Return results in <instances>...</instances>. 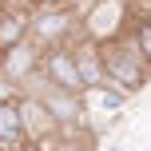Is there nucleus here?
I'll list each match as a JSON object with an SVG mask.
<instances>
[{
	"label": "nucleus",
	"instance_id": "nucleus-1",
	"mask_svg": "<svg viewBox=\"0 0 151 151\" xmlns=\"http://www.w3.org/2000/svg\"><path fill=\"white\" fill-rule=\"evenodd\" d=\"M104 48V72H107V83H115L119 91H127V96H139V91L151 83V64L139 56L135 40L123 32V36L107 40Z\"/></svg>",
	"mask_w": 151,
	"mask_h": 151
},
{
	"label": "nucleus",
	"instance_id": "nucleus-2",
	"mask_svg": "<svg viewBox=\"0 0 151 151\" xmlns=\"http://www.w3.org/2000/svg\"><path fill=\"white\" fill-rule=\"evenodd\" d=\"M76 28H80V16L72 8H32V28H28V40L44 52V48H60V44H72Z\"/></svg>",
	"mask_w": 151,
	"mask_h": 151
},
{
	"label": "nucleus",
	"instance_id": "nucleus-3",
	"mask_svg": "<svg viewBox=\"0 0 151 151\" xmlns=\"http://www.w3.org/2000/svg\"><path fill=\"white\" fill-rule=\"evenodd\" d=\"M127 20H131V8L123 0H96L80 16V32L88 40H96V44H107V40L127 32Z\"/></svg>",
	"mask_w": 151,
	"mask_h": 151
},
{
	"label": "nucleus",
	"instance_id": "nucleus-4",
	"mask_svg": "<svg viewBox=\"0 0 151 151\" xmlns=\"http://www.w3.org/2000/svg\"><path fill=\"white\" fill-rule=\"evenodd\" d=\"M40 76H44V83H52V88L83 91V80H80V68H76V52H72V44L44 48V56H40Z\"/></svg>",
	"mask_w": 151,
	"mask_h": 151
},
{
	"label": "nucleus",
	"instance_id": "nucleus-5",
	"mask_svg": "<svg viewBox=\"0 0 151 151\" xmlns=\"http://www.w3.org/2000/svg\"><path fill=\"white\" fill-rule=\"evenodd\" d=\"M40 56H44V52H40L32 40L8 48V52L0 56V80H4V83H32L40 76Z\"/></svg>",
	"mask_w": 151,
	"mask_h": 151
},
{
	"label": "nucleus",
	"instance_id": "nucleus-6",
	"mask_svg": "<svg viewBox=\"0 0 151 151\" xmlns=\"http://www.w3.org/2000/svg\"><path fill=\"white\" fill-rule=\"evenodd\" d=\"M80 99H83V115H107V119H115V115H123V107L131 104V96L127 91H119L115 83H96V88H83L80 91Z\"/></svg>",
	"mask_w": 151,
	"mask_h": 151
},
{
	"label": "nucleus",
	"instance_id": "nucleus-7",
	"mask_svg": "<svg viewBox=\"0 0 151 151\" xmlns=\"http://www.w3.org/2000/svg\"><path fill=\"white\" fill-rule=\"evenodd\" d=\"M20 115H24V135H28V143L56 139L60 123H56V115L44 107V99H40V96H20Z\"/></svg>",
	"mask_w": 151,
	"mask_h": 151
},
{
	"label": "nucleus",
	"instance_id": "nucleus-8",
	"mask_svg": "<svg viewBox=\"0 0 151 151\" xmlns=\"http://www.w3.org/2000/svg\"><path fill=\"white\" fill-rule=\"evenodd\" d=\"M36 96L44 99V107L56 115V123H88L80 91H64V88H52V83H44V91H36Z\"/></svg>",
	"mask_w": 151,
	"mask_h": 151
},
{
	"label": "nucleus",
	"instance_id": "nucleus-9",
	"mask_svg": "<svg viewBox=\"0 0 151 151\" xmlns=\"http://www.w3.org/2000/svg\"><path fill=\"white\" fill-rule=\"evenodd\" d=\"M20 147H28L24 115H20V96H4L0 99V151H20Z\"/></svg>",
	"mask_w": 151,
	"mask_h": 151
},
{
	"label": "nucleus",
	"instance_id": "nucleus-10",
	"mask_svg": "<svg viewBox=\"0 0 151 151\" xmlns=\"http://www.w3.org/2000/svg\"><path fill=\"white\" fill-rule=\"evenodd\" d=\"M72 52H76V68H80L83 88H96V83L107 80V72H104V48H99L96 40H88V36L80 32V40L72 44Z\"/></svg>",
	"mask_w": 151,
	"mask_h": 151
},
{
	"label": "nucleus",
	"instance_id": "nucleus-11",
	"mask_svg": "<svg viewBox=\"0 0 151 151\" xmlns=\"http://www.w3.org/2000/svg\"><path fill=\"white\" fill-rule=\"evenodd\" d=\"M32 28V8H16V4H0V56L8 48L24 44Z\"/></svg>",
	"mask_w": 151,
	"mask_h": 151
},
{
	"label": "nucleus",
	"instance_id": "nucleus-12",
	"mask_svg": "<svg viewBox=\"0 0 151 151\" xmlns=\"http://www.w3.org/2000/svg\"><path fill=\"white\" fill-rule=\"evenodd\" d=\"M127 36L135 40L139 56H143V60L151 64V20H147L143 12H135V16H131V20H127Z\"/></svg>",
	"mask_w": 151,
	"mask_h": 151
},
{
	"label": "nucleus",
	"instance_id": "nucleus-13",
	"mask_svg": "<svg viewBox=\"0 0 151 151\" xmlns=\"http://www.w3.org/2000/svg\"><path fill=\"white\" fill-rule=\"evenodd\" d=\"M91 143H96V131H91V127H83L80 135H72V139H60V143H56V151H96Z\"/></svg>",
	"mask_w": 151,
	"mask_h": 151
},
{
	"label": "nucleus",
	"instance_id": "nucleus-14",
	"mask_svg": "<svg viewBox=\"0 0 151 151\" xmlns=\"http://www.w3.org/2000/svg\"><path fill=\"white\" fill-rule=\"evenodd\" d=\"M131 147H135V139H131V135H119V139H111L104 151H131Z\"/></svg>",
	"mask_w": 151,
	"mask_h": 151
},
{
	"label": "nucleus",
	"instance_id": "nucleus-15",
	"mask_svg": "<svg viewBox=\"0 0 151 151\" xmlns=\"http://www.w3.org/2000/svg\"><path fill=\"white\" fill-rule=\"evenodd\" d=\"M91 4H96V0H68V8H72V12H76V16H83V12H88V8H91Z\"/></svg>",
	"mask_w": 151,
	"mask_h": 151
},
{
	"label": "nucleus",
	"instance_id": "nucleus-16",
	"mask_svg": "<svg viewBox=\"0 0 151 151\" xmlns=\"http://www.w3.org/2000/svg\"><path fill=\"white\" fill-rule=\"evenodd\" d=\"M28 8H68V0H32Z\"/></svg>",
	"mask_w": 151,
	"mask_h": 151
},
{
	"label": "nucleus",
	"instance_id": "nucleus-17",
	"mask_svg": "<svg viewBox=\"0 0 151 151\" xmlns=\"http://www.w3.org/2000/svg\"><path fill=\"white\" fill-rule=\"evenodd\" d=\"M139 12H143V16H147V20H151V8H139Z\"/></svg>",
	"mask_w": 151,
	"mask_h": 151
},
{
	"label": "nucleus",
	"instance_id": "nucleus-18",
	"mask_svg": "<svg viewBox=\"0 0 151 151\" xmlns=\"http://www.w3.org/2000/svg\"><path fill=\"white\" fill-rule=\"evenodd\" d=\"M0 4H12V0H0Z\"/></svg>",
	"mask_w": 151,
	"mask_h": 151
}]
</instances>
